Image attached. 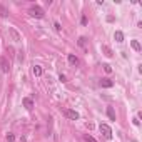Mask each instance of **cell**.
Segmentation results:
<instances>
[{
  "mask_svg": "<svg viewBox=\"0 0 142 142\" xmlns=\"http://www.w3.org/2000/svg\"><path fill=\"white\" fill-rule=\"evenodd\" d=\"M80 22H82V25H85V24H87V17H85V15H82V19H80Z\"/></svg>",
  "mask_w": 142,
  "mask_h": 142,
  "instance_id": "obj_20",
  "label": "cell"
},
{
  "mask_svg": "<svg viewBox=\"0 0 142 142\" xmlns=\"http://www.w3.org/2000/svg\"><path fill=\"white\" fill-rule=\"evenodd\" d=\"M99 130H100V134H102L107 140L112 139V129L107 125V124H100V125H99Z\"/></svg>",
  "mask_w": 142,
  "mask_h": 142,
  "instance_id": "obj_1",
  "label": "cell"
},
{
  "mask_svg": "<svg viewBox=\"0 0 142 142\" xmlns=\"http://www.w3.org/2000/svg\"><path fill=\"white\" fill-rule=\"evenodd\" d=\"M64 115H65L67 119H70V120H77L80 115H79V112L77 111H72V109H65L64 111Z\"/></svg>",
  "mask_w": 142,
  "mask_h": 142,
  "instance_id": "obj_3",
  "label": "cell"
},
{
  "mask_svg": "<svg viewBox=\"0 0 142 142\" xmlns=\"http://www.w3.org/2000/svg\"><path fill=\"white\" fill-rule=\"evenodd\" d=\"M0 15L7 17V10H5V7H3V5H0Z\"/></svg>",
  "mask_w": 142,
  "mask_h": 142,
  "instance_id": "obj_17",
  "label": "cell"
},
{
  "mask_svg": "<svg viewBox=\"0 0 142 142\" xmlns=\"http://www.w3.org/2000/svg\"><path fill=\"white\" fill-rule=\"evenodd\" d=\"M42 67H40V65H35L34 69H32V74H34L35 77H40V75H42Z\"/></svg>",
  "mask_w": 142,
  "mask_h": 142,
  "instance_id": "obj_9",
  "label": "cell"
},
{
  "mask_svg": "<svg viewBox=\"0 0 142 142\" xmlns=\"http://www.w3.org/2000/svg\"><path fill=\"white\" fill-rule=\"evenodd\" d=\"M59 80H60V82H67V80H65V75H64V74L59 75Z\"/></svg>",
  "mask_w": 142,
  "mask_h": 142,
  "instance_id": "obj_21",
  "label": "cell"
},
{
  "mask_svg": "<svg viewBox=\"0 0 142 142\" xmlns=\"http://www.w3.org/2000/svg\"><path fill=\"white\" fill-rule=\"evenodd\" d=\"M0 65H2V70H3V72H8V70H10V65H8V62H7L5 57L0 59Z\"/></svg>",
  "mask_w": 142,
  "mask_h": 142,
  "instance_id": "obj_7",
  "label": "cell"
},
{
  "mask_svg": "<svg viewBox=\"0 0 142 142\" xmlns=\"http://www.w3.org/2000/svg\"><path fill=\"white\" fill-rule=\"evenodd\" d=\"M102 67H104V70H105V72H107V74H111V72H112V67H111V65H109V64H104V65H102Z\"/></svg>",
  "mask_w": 142,
  "mask_h": 142,
  "instance_id": "obj_16",
  "label": "cell"
},
{
  "mask_svg": "<svg viewBox=\"0 0 142 142\" xmlns=\"http://www.w3.org/2000/svg\"><path fill=\"white\" fill-rule=\"evenodd\" d=\"M54 27H55L57 32H62V27H60V24H59V22H55V24H54Z\"/></svg>",
  "mask_w": 142,
  "mask_h": 142,
  "instance_id": "obj_19",
  "label": "cell"
},
{
  "mask_svg": "<svg viewBox=\"0 0 142 142\" xmlns=\"http://www.w3.org/2000/svg\"><path fill=\"white\" fill-rule=\"evenodd\" d=\"M7 140H8V142H13V140H15V135H13V134H8V135H7Z\"/></svg>",
  "mask_w": 142,
  "mask_h": 142,
  "instance_id": "obj_18",
  "label": "cell"
},
{
  "mask_svg": "<svg viewBox=\"0 0 142 142\" xmlns=\"http://www.w3.org/2000/svg\"><path fill=\"white\" fill-rule=\"evenodd\" d=\"M102 50H104V52H105V55H107V57H112V50H111V49H109V47H107V45H104V47H102Z\"/></svg>",
  "mask_w": 142,
  "mask_h": 142,
  "instance_id": "obj_14",
  "label": "cell"
},
{
  "mask_svg": "<svg viewBox=\"0 0 142 142\" xmlns=\"http://www.w3.org/2000/svg\"><path fill=\"white\" fill-rule=\"evenodd\" d=\"M139 124H140V122H139V117H135V119H134V125H139Z\"/></svg>",
  "mask_w": 142,
  "mask_h": 142,
  "instance_id": "obj_22",
  "label": "cell"
},
{
  "mask_svg": "<svg viewBox=\"0 0 142 142\" xmlns=\"http://www.w3.org/2000/svg\"><path fill=\"white\" fill-rule=\"evenodd\" d=\"M8 32H10V35H12V39H13V42H20V40H22V37H20V34H19V32H17L15 29H13V27H10V29H8Z\"/></svg>",
  "mask_w": 142,
  "mask_h": 142,
  "instance_id": "obj_4",
  "label": "cell"
},
{
  "mask_svg": "<svg viewBox=\"0 0 142 142\" xmlns=\"http://www.w3.org/2000/svg\"><path fill=\"white\" fill-rule=\"evenodd\" d=\"M107 115L111 120H115V112H114V109L112 107H107Z\"/></svg>",
  "mask_w": 142,
  "mask_h": 142,
  "instance_id": "obj_13",
  "label": "cell"
},
{
  "mask_svg": "<svg viewBox=\"0 0 142 142\" xmlns=\"http://www.w3.org/2000/svg\"><path fill=\"white\" fill-rule=\"evenodd\" d=\"M84 140H85V142H97L92 135H89V134H85V135H84Z\"/></svg>",
  "mask_w": 142,
  "mask_h": 142,
  "instance_id": "obj_15",
  "label": "cell"
},
{
  "mask_svg": "<svg viewBox=\"0 0 142 142\" xmlns=\"http://www.w3.org/2000/svg\"><path fill=\"white\" fill-rule=\"evenodd\" d=\"M67 60H69V64H70V65H79V59H77L74 54H69Z\"/></svg>",
  "mask_w": 142,
  "mask_h": 142,
  "instance_id": "obj_8",
  "label": "cell"
},
{
  "mask_svg": "<svg viewBox=\"0 0 142 142\" xmlns=\"http://www.w3.org/2000/svg\"><path fill=\"white\" fill-rule=\"evenodd\" d=\"M22 102H24V107L27 109V111H32V109H34V100H32L30 97H25Z\"/></svg>",
  "mask_w": 142,
  "mask_h": 142,
  "instance_id": "obj_5",
  "label": "cell"
},
{
  "mask_svg": "<svg viewBox=\"0 0 142 142\" xmlns=\"http://www.w3.org/2000/svg\"><path fill=\"white\" fill-rule=\"evenodd\" d=\"M130 45H132V49H134L135 50V52H140V44L139 42H137V40H130Z\"/></svg>",
  "mask_w": 142,
  "mask_h": 142,
  "instance_id": "obj_12",
  "label": "cell"
},
{
  "mask_svg": "<svg viewBox=\"0 0 142 142\" xmlns=\"http://www.w3.org/2000/svg\"><path fill=\"white\" fill-rule=\"evenodd\" d=\"M29 13H30L32 17H37V19H44V10H42V7H39V5L30 7Z\"/></svg>",
  "mask_w": 142,
  "mask_h": 142,
  "instance_id": "obj_2",
  "label": "cell"
},
{
  "mask_svg": "<svg viewBox=\"0 0 142 142\" xmlns=\"http://www.w3.org/2000/svg\"><path fill=\"white\" fill-rule=\"evenodd\" d=\"M79 47H82L84 50H89V47H87V39H85V37H80V39H79Z\"/></svg>",
  "mask_w": 142,
  "mask_h": 142,
  "instance_id": "obj_11",
  "label": "cell"
},
{
  "mask_svg": "<svg viewBox=\"0 0 142 142\" xmlns=\"http://www.w3.org/2000/svg\"><path fill=\"white\" fill-rule=\"evenodd\" d=\"M114 39H115V42H124V34L120 30H117L115 34H114Z\"/></svg>",
  "mask_w": 142,
  "mask_h": 142,
  "instance_id": "obj_10",
  "label": "cell"
},
{
  "mask_svg": "<svg viewBox=\"0 0 142 142\" xmlns=\"http://www.w3.org/2000/svg\"><path fill=\"white\" fill-rule=\"evenodd\" d=\"M112 85H114V82H112L111 79H107V77L100 80V87H104V89H111Z\"/></svg>",
  "mask_w": 142,
  "mask_h": 142,
  "instance_id": "obj_6",
  "label": "cell"
}]
</instances>
